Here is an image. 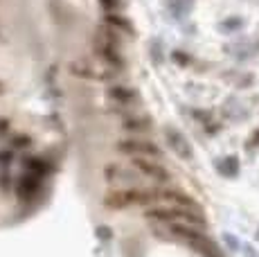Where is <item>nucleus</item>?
Wrapping results in <instances>:
<instances>
[{"instance_id": "nucleus-1", "label": "nucleus", "mask_w": 259, "mask_h": 257, "mask_svg": "<svg viewBox=\"0 0 259 257\" xmlns=\"http://www.w3.org/2000/svg\"><path fill=\"white\" fill-rule=\"evenodd\" d=\"M102 203L111 210H128V207H144L147 210L153 205H162V187H113L102 199Z\"/></svg>"}, {"instance_id": "nucleus-2", "label": "nucleus", "mask_w": 259, "mask_h": 257, "mask_svg": "<svg viewBox=\"0 0 259 257\" xmlns=\"http://www.w3.org/2000/svg\"><path fill=\"white\" fill-rule=\"evenodd\" d=\"M144 217L153 224L160 226H187V228H198L205 230L207 221L201 210H189V207H178V205H153L144 210Z\"/></svg>"}, {"instance_id": "nucleus-3", "label": "nucleus", "mask_w": 259, "mask_h": 257, "mask_svg": "<svg viewBox=\"0 0 259 257\" xmlns=\"http://www.w3.org/2000/svg\"><path fill=\"white\" fill-rule=\"evenodd\" d=\"M115 149L122 156L131 158H149V160H162L165 151L151 140H144V138H119L115 142Z\"/></svg>"}, {"instance_id": "nucleus-4", "label": "nucleus", "mask_w": 259, "mask_h": 257, "mask_svg": "<svg viewBox=\"0 0 259 257\" xmlns=\"http://www.w3.org/2000/svg\"><path fill=\"white\" fill-rule=\"evenodd\" d=\"M95 48V54L99 57V61L104 63V66L113 68L115 72L124 70L126 68V57L122 54V50H119V46L115 43V38L111 36H97L93 43Z\"/></svg>"}, {"instance_id": "nucleus-5", "label": "nucleus", "mask_w": 259, "mask_h": 257, "mask_svg": "<svg viewBox=\"0 0 259 257\" xmlns=\"http://www.w3.org/2000/svg\"><path fill=\"white\" fill-rule=\"evenodd\" d=\"M102 179L111 187H136L142 183V176L133 167H122L117 162H108L102 169Z\"/></svg>"}, {"instance_id": "nucleus-6", "label": "nucleus", "mask_w": 259, "mask_h": 257, "mask_svg": "<svg viewBox=\"0 0 259 257\" xmlns=\"http://www.w3.org/2000/svg\"><path fill=\"white\" fill-rule=\"evenodd\" d=\"M131 167L142 176V179L156 183V185H167L171 181V174L160 160H149V158H131Z\"/></svg>"}, {"instance_id": "nucleus-7", "label": "nucleus", "mask_w": 259, "mask_h": 257, "mask_svg": "<svg viewBox=\"0 0 259 257\" xmlns=\"http://www.w3.org/2000/svg\"><path fill=\"white\" fill-rule=\"evenodd\" d=\"M106 97L108 102H113L115 106H136V104H140V93L136 91V88L126 86V83H115V86H108L106 88Z\"/></svg>"}, {"instance_id": "nucleus-8", "label": "nucleus", "mask_w": 259, "mask_h": 257, "mask_svg": "<svg viewBox=\"0 0 259 257\" xmlns=\"http://www.w3.org/2000/svg\"><path fill=\"white\" fill-rule=\"evenodd\" d=\"M119 126L128 133H147V131H151L153 122H151V115H147V113H131L128 111L119 117Z\"/></svg>"}, {"instance_id": "nucleus-9", "label": "nucleus", "mask_w": 259, "mask_h": 257, "mask_svg": "<svg viewBox=\"0 0 259 257\" xmlns=\"http://www.w3.org/2000/svg\"><path fill=\"white\" fill-rule=\"evenodd\" d=\"M165 136H167V142H169V147H171V151H174V154H176L178 158H183V160H189V158L194 156L192 145H189V140H187L185 136H183L181 131L167 128Z\"/></svg>"}, {"instance_id": "nucleus-10", "label": "nucleus", "mask_w": 259, "mask_h": 257, "mask_svg": "<svg viewBox=\"0 0 259 257\" xmlns=\"http://www.w3.org/2000/svg\"><path fill=\"white\" fill-rule=\"evenodd\" d=\"M68 72L77 79H97L99 77L95 66L91 61H86V59H74V61H70L68 63Z\"/></svg>"}, {"instance_id": "nucleus-11", "label": "nucleus", "mask_w": 259, "mask_h": 257, "mask_svg": "<svg viewBox=\"0 0 259 257\" xmlns=\"http://www.w3.org/2000/svg\"><path fill=\"white\" fill-rule=\"evenodd\" d=\"M104 25L115 32H124L131 36L133 34V23L126 16H122V12H113V14H104Z\"/></svg>"}, {"instance_id": "nucleus-12", "label": "nucleus", "mask_w": 259, "mask_h": 257, "mask_svg": "<svg viewBox=\"0 0 259 257\" xmlns=\"http://www.w3.org/2000/svg\"><path fill=\"white\" fill-rule=\"evenodd\" d=\"M219 169H221V174H226V176H237V172H239V160H237L235 156L223 158V160H219Z\"/></svg>"}, {"instance_id": "nucleus-13", "label": "nucleus", "mask_w": 259, "mask_h": 257, "mask_svg": "<svg viewBox=\"0 0 259 257\" xmlns=\"http://www.w3.org/2000/svg\"><path fill=\"white\" fill-rule=\"evenodd\" d=\"M29 145H32V138H29L27 133H16V136L9 138V149H14V151L27 149Z\"/></svg>"}, {"instance_id": "nucleus-14", "label": "nucleus", "mask_w": 259, "mask_h": 257, "mask_svg": "<svg viewBox=\"0 0 259 257\" xmlns=\"http://www.w3.org/2000/svg\"><path fill=\"white\" fill-rule=\"evenodd\" d=\"M25 167H27V169H32L34 176H43L48 172V165L41 160V158H27V160H25Z\"/></svg>"}, {"instance_id": "nucleus-15", "label": "nucleus", "mask_w": 259, "mask_h": 257, "mask_svg": "<svg viewBox=\"0 0 259 257\" xmlns=\"http://www.w3.org/2000/svg\"><path fill=\"white\" fill-rule=\"evenodd\" d=\"M18 192H21L23 199H29V196L36 192V183H34V181L27 176V179H23L21 183H18Z\"/></svg>"}, {"instance_id": "nucleus-16", "label": "nucleus", "mask_w": 259, "mask_h": 257, "mask_svg": "<svg viewBox=\"0 0 259 257\" xmlns=\"http://www.w3.org/2000/svg\"><path fill=\"white\" fill-rule=\"evenodd\" d=\"M99 5L104 7V14L119 12V0H99Z\"/></svg>"}, {"instance_id": "nucleus-17", "label": "nucleus", "mask_w": 259, "mask_h": 257, "mask_svg": "<svg viewBox=\"0 0 259 257\" xmlns=\"http://www.w3.org/2000/svg\"><path fill=\"white\" fill-rule=\"evenodd\" d=\"M14 158H16V151H14V149H3V151H0V165H5V167L12 165Z\"/></svg>"}, {"instance_id": "nucleus-18", "label": "nucleus", "mask_w": 259, "mask_h": 257, "mask_svg": "<svg viewBox=\"0 0 259 257\" xmlns=\"http://www.w3.org/2000/svg\"><path fill=\"white\" fill-rule=\"evenodd\" d=\"M9 126H12V124H9V120H7V117H0V138H3V136H7Z\"/></svg>"}, {"instance_id": "nucleus-19", "label": "nucleus", "mask_w": 259, "mask_h": 257, "mask_svg": "<svg viewBox=\"0 0 259 257\" xmlns=\"http://www.w3.org/2000/svg\"><path fill=\"white\" fill-rule=\"evenodd\" d=\"M259 145V131H255V133H252V136H250V140H248V149H250V147H257Z\"/></svg>"}, {"instance_id": "nucleus-20", "label": "nucleus", "mask_w": 259, "mask_h": 257, "mask_svg": "<svg viewBox=\"0 0 259 257\" xmlns=\"http://www.w3.org/2000/svg\"><path fill=\"white\" fill-rule=\"evenodd\" d=\"M0 185H3V187H7V185H9V176H7V172H3V176H0Z\"/></svg>"}, {"instance_id": "nucleus-21", "label": "nucleus", "mask_w": 259, "mask_h": 257, "mask_svg": "<svg viewBox=\"0 0 259 257\" xmlns=\"http://www.w3.org/2000/svg\"><path fill=\"white\" fill-rule=\"evenodd\" d=\"M0 93H3V83H0Z\"/></svg>"}, {"instance_id": "nucleus-22", "label": "nucleus", "mask_w": 259, "mask_h": 257, "mask_svg": "<svg viewBox=\"0 0 259 257\" xmlns=\"http://www.w3.org/2000/svg\"><path fill=\"white\" fill-rule=\"evenodd\" d=\"M257 239H259V230H257Z\"/></svg>"}]
</instances>
